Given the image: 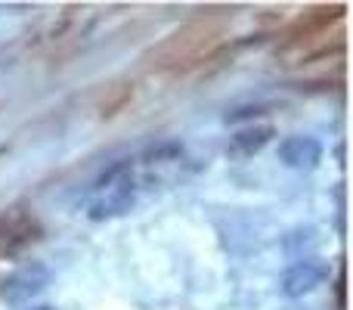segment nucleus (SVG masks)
I'll use <instances>...</instances> for the list:
<instances>
[{
    "label": "nucleus",
    "mask_w": 353,
    "mask_h": 310,
    "mask_svg": "<svg viewBox=\"0 0 353 310\" xmlns=\"http://www.w3.org/2000/svg\"><path fill=\"white\" fill-rule=\"evenodd\" d=\"M128 97H130V87L128 84H112L109 87V97H103V103H99V112H103L105 118L115 115V112L128 103Z\"/></svg>",
    "instance_id": "nucleus-9"
},
{
    "label": "nucleus",
    "mask_w": 353,
    "mask_h": 310,
    "mask_svg": "<svg viewBox=\"0 0 353 310\" xmlns=\"http://www.w3.org/2000/svg\"><path fill=\"white\" fill-rule=\"evenodd\" d=\"M273 137V128L270 124H261V128H248V130H242V134H236L232 137V149L236 153H245V155H251V153H257V149L263 146V143Z\"/></svg>",
    "instance_id": "nucleus-8"
},
{
    "label": "nucleus",
    "mask_w": 353,
    "mask_h": 310,
    "mask_svg": "<svg viewBox=\"0 0 353 310\" xmlns=\"http://www.w3.org/2000/svg\"><path fill=\"white\" fill-rule=\"evenodd\" d=\"M31 310H53V307H31Z\"/></svg>",
    "instance_id": "nucleus-10"
},
{
    "label": "nucleus",
    "mask_w": 353,
    "mask_h": 310,
    "mask_svg": "<svg viewBox=\"0 0 353 310\" xmlns=\"http://www.w3.org/2000/svg\"><path fill=\"white\" fill-rule=\"evenodd\" d=\"M226 31H230V25L223 16H199L183 28H176L171 37H165L159 47L149 50L146 62L152 68H161V72L195 68L199 62L211 59L217 53V47L226 41Z\"/></svg>",
    "instance_id": "nucleus-1"
},
{
    "label": "nucleus",
    "mask_w": 353,
    "mask_h": 310,
    "mask_svg": "<svg viewBox=\"0 0 353 310\" xmlns=\"http://www.w3.org/2000/svg\"><path fill=\"white\" fill-rule=\"evenodd\" d=\"M87 19H90V12H87L84 6H65V10L56 12V16L37 31L31 43H34V50H41V53H59L65 43L78 41V37L84 35Z\"/></svg>",
    "instance_id": "nucleus-3"
},
{
    "label": "nucleus",
    "mask_w": 353,
    "mask_h": 310,
    "mask_svg": "<svg viewBox=\"0 0 353 310\" xmlns=\"http://www.w3.org/2000/svg\"><path fill=\"white\" fill-rule=\"evenodd\" d=\"M47 280H50V273L43 264H28V267L16 270V273L3 282V298L6 301H28L31 295H37L47 286Z\"/></svg>",
    "instance_id": "nucleus-5"
},
{
    "label": "nucleus",
    "mask_w": 353,
    "mask_h": 310,
    "mask_svg": "<svg viewBox=\"0 0 353 310\" xmlns=\"http://www.w3.org/2000/svg\"><path fill=\"white\" fill-rule=\"evenodd\" d=\"M341 50H344V22L335 25V28L316 31V35L298 37V41L279 43L276 56L282 59V66H310V62L325 59L329 53L341 56Z\"/></svg>",
    "instance_id": "nucleus-2"
},
{
    "label": "nucleus",
    "mask_w": 353,
    "mask_h": 310,
    "mask_svg": "<svg viewBox=\"0 0 353 310\" xmlns=\"http://www.w3.org/2000/svg\"><path fill=\"white\" fill-rule=\"evenodd\" d=\"M279 155L285 158L292 168H313V164L319 162V155H323V149H319V143L310 140V137H288L279 146Z\"/></svg>",
    "instance_id": "nucleus-6"
},
{
    "label": "nucleus",
    "mask_w": 353,
    "mask_h": 310,
    "mask_svg": "<svg viewBox=\"0 0 353 310\" xmlns=\"http://www.w3.org/2000/svg\"><path fill=\"white\" fill-rule=\"evenodd\" d=\"M344 22V6H310L304 10L292 25H285L279 35V43H288V41H298V37H307V35H316V31H325V28H335V25Z\"/></svg>",
    "instance_id": "nucleus-4"
},
{
    "label": "nucleus",
    "mask_w": 353,
    "mask_h": 310,
    "mask_svg": "<svg viewBox=\"0 0 353 310\" xmlns=\"http://www.w3.org/2000/svg\"><path fill=\"white\" fill-rule=\"evenodd\" d=\"M323 276H325V270L319 267V264H310V261H304V264H298V267H292L288 270V276H285V292L288 295H307L310 289H316L319 282H323Z\"/></svg>",
    "instance_id": "nucleus-7"
}]
</instances>
